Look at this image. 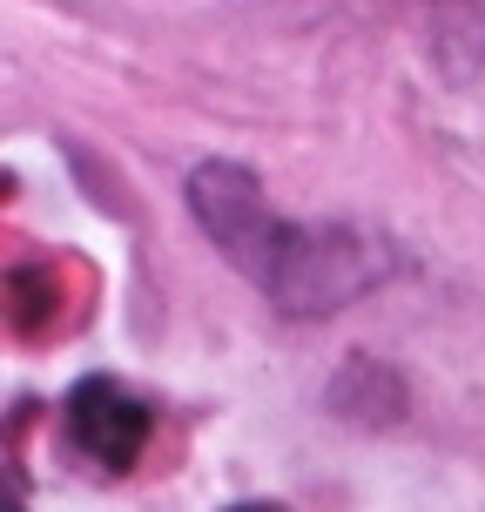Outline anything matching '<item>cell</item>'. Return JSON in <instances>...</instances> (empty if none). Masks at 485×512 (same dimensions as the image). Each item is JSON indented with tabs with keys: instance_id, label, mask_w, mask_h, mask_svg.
Wrapping results in <instances>:
<instances>
[{
	"instance_id": "1",
	"label": "cell",
	"mask_w": 485,
	"mask_h": 512,
	"mask_svg": "<svg viewBox=\"0 0 485 512\" xmlns=\"http://www.w3.org/2000/svg\"><path fill=\"white\" fill-rule=\"evenodd\" d=\"M189 209L216 236V250L230 256L250 283H263L283 310H337L351 290L378 277L351 230H297L263 203V182L236 162H203L189 176Z\"/></svg>"
},
{
	"instance_id": "3",
	"label": "cell",
	"mask_w": 485,
	"mask_h": 512,
	"mask_svg": "<svg viewBox=\"0 0 485 512\" xmlns=\"http://www.w3.org/2000/svg\"><path fill=\"white\" fill-rule=\"evenodd\" d=\"M230 512H283V506H230Z\"/></svg>"
},
{
	"instance_id": "2",
	"label": "cell",
	"mask_w": 485,
	"mask_h": 512,
	"mask_svg": "<svg viewBox=\"0 0 485 512\" xmlns=\"http://www.w3.org/2000/svg\"><path fill=\"white\" fill-rule=\"evenodd\" d=\"M68 445L102 472H128L149 445V405L115 378H88L68 391Z\"/></svg>"
}]
</instances>
